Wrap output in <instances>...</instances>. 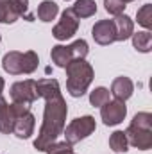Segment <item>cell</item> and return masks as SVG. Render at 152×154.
<instances>
[{
  "mask_svg": "<svg viewBox=\"0 0 152 154\" xmlns=\"http://www.w3.org/2000/svg\"><path fill=\"white\" fill-rule=\"evenodd\" d=\"M36 91L38 97L45 99V109H43V124L39 127L38 138L34 140V149L45 152L65 131L68 104L61 95L57 79L43 77L36 81Z\"/></svg>",
  "mask_w": 152,
  "mask_h": 154,
  "instance_id": "1",
  "label": "cell"
},
{
  "mask_svg": "<svg viewBox=\"0 0 152 154\" xmlns=\"http://www.w3.org/2000/svg\"><path fill=\"white\" fill-rule=\"evenodd\" d=\"M66 90L72 97H82L93 77H95V72H93V66L86 61V59H72L68 65H66Z\"/></svg>",
  "mask_w": 152,
  "mask_h": 154,
  "instance_id": "2",
  "label": "cell"
},
{
  "mask_svg": "<svg viewBox=\"0 0 152 154\" xmlns=\"http://www.w3.org/2000/svg\"><path fill=\"white\" fill-rule=\"evenodd\" d=\"M127 136L129 145L140 149V151H149L152 147V115L149 111L136 113L131 120L127 131H123Z\"/></svg>",
  "mask_w": 152,
  "mask_h": 154,
  "instance_id": "3",
  "label": "cell"
},
{
  "mask_svg": "<svg viewBox=\"0 0 152 154\" xmlns=\"http://www.w3.org/2000/svg\"><path fill=\"white\" fill-rule=\"evenodd\" d=\"M39 66V57L34 50H27V52H18V50H11L7 54H4L2 57V68L9 74V75H29L34 74Z\"/></svg>",
  "mask_w": 152,
  "mask_h": 154,
  "instance_id": "4",
  "label": "cell"
},
{
  "mask_svg": "<svg viewBox=\"0 0 152 154\" xmlns=\"http://www.w3.org/2000/svg\"><path fill=\"white\" fill-rule=\"evenodd\" d=\"M95 129H97V122H95V118L91 115L77 116V118H74V120L65 127V131H63L65 142L75 145L81 140H84V138H88L90 134H93Z\"/></svg>",
  "mask_w": 152,
  "mask_h": 154,
  "instance_id": "5",
  "label": "cell"
},
{
  "mask_svg": "<svg viewBox=\"0 0 152 154\" xmlns=\"http://www.w3.org/2000/svg\"><path fill=\"white\" fill-rule=\"evenodd\" d=\"M77 31H79V18L72 11V7H68L61 13V20L52 29V36L57 41H66V39L74 38L77 34Z\"/></svg>",
  "mask_w": 152,
  "mask_h": 154,
  "instance_id": "6",
  "label": "cell"
},
{
  "mask_svg": "<svg viewBox=\"0 0 152 154\" xmlns=\"http://www.w3.org/2000/svg\"><path fill=\"white\" fill-rule=\"evenodd\" d=\"M11 100L18 102V104H32L38 99V91H36V81L32 79H25V81H18L11 86Z\"/></svg>",
  "mask_w": 152,
  "mask_h": 154,
  "instance_id": "7",
  "label": "cell"
},
{
  "mask_svg": "<svg viewBox=\"0 0 152 154\" xmlns=\"http://www.w3.org/2000/svg\"><path fill=\"white\" fill-rule=\"evenodd\" d=\"M127 115V106L122 100H109L100 108V118L104 122V125H118L120 122H123V118Z\"/></svg>",
  "mask_w": 152,
  "mask_h": 154,
  "instance_id": "8",
  "label": "cell"
},
{
  "mask_svg": "<svg viewBox=\"0 0 152 154\" xmlns=\"http://www.w3.org/2000/svg\"><path fill=\"white\" fill-rule=\"evenodd\" d=\"M91 36L95 39V43L106 47L116 41V32H114V25L111 20H99L93 29H91Z\"/></svg>",
  "mask_w": 152,
  "mask_h": 154,
  "instance_id": "9",
  "label": "cell"
},
{
  "mask_svg": "<svg viewBox=\"0 0 152 154\" xmlns=\"http://www.w3.org/2000/svg\"><path fill=\"white\" fill-rule=\"evenodd\" d=\"M109 93L113 95L116 100L125 102V100L131 99L132 93H134V82H132L129 77H125V75L116 77L113 82H111V91H109Z\"/></svg>",
  "mask_w": 152,
  "mask_h": 154,
  "instance_id": "10",
  "label": "cell"
},
{
  "mask_svg": "<svg viewBox=\"0 0 152 154\" xmlns=\"http://www.w3.org/2000/svg\"><path fill=\"white\" fill-rule=\"evenodd\" d=\"M34 127H36V118H34V115L29 111V113H25V115H22V116H16L13 133H14L20 140H27V138H31V134L34 133Z\"/></svg>",
  "mask_w": 152,
  "mask_h": 154,
  "instance_id": "11",
  "label": "cell"
},
{
  "mask_svg": "<svg viewBox=\"0 0 152 154\" xmlns=\"http://www.w3.org/2000/svg\"><path fill=\"white\" fill-rule=\"evenodd\" d=\"M113 25H114V32H116V41H125L132 36L134 32V22L131 16H127L125 13L122 14H116L113 20Z\"/></svg>",
  "mask_w": 152,
  "mask_h": 154,
  "instance_id": "12",
  "label": "cell"
},
{
  "mask_svg": "<svg viewBox=\"0 0 152 154\" xmlns=\"http://www.w3.org/2000/svg\"><path fill=\"white\" fill-rule=\"evenodd\" d=\"M14 120H16V116L13 113L11 104L0 95V133L2 134H11L13 127H14Z\"/></svg>",
  "mask_w": 152,
  "mask_h": 154,
  "instance_id": "13",
  "label": "cell"
},
{
  "mask_svg": "<svg viewBox=\"0 0 152 154\" xmlns=\"http://www.w3.org/2000/svg\"><path fill=\"white\" fill-rule=\"evenodd\" d=\"M50 57H52L54 65L59 66V68H66V65L74 59L72 54H70L68 45H54L52 50H50Z\"/></svg>",
  "mask_w": 152,
  "mask_h": 154,
  "instance_id": "14",
  "label": "cell"
},
{
  "mask_svg": "<svg viewBox=\"0 0 152 154\" xmlns=\"http://www.w3.org/2000/svg\"><path fill=\"white\" fill-rule=\"evenodd\" d=\"M36 14H38V18L41 20V22L48 23V22L56 20V16L59 14V5H57L54 0H43V2L38 5Z\"/></svg>",
  "mask_w": 152,
  "mask_h": 154,
  "instance_id": "15",
  "label": "cell"
},
{
  "mask_svg": "<svg viewBox=\"0 0 152 154\" xmlns=\"http://www.w3.org/2000/svg\"><path fill=\"white\" fill-rule=\"evenodd\" d=\"M132 47L141 52V54H147L152 50V34L150 31H140V32H132Z\"/></svg>",
  "mask_w": 152,
  "mask_h": 154,
  "instance_id": "16",
  "label": "cell"
},
{
  "mask_svg": "<svg viewBox=\"0 0 152 154\" xmlns=\"http://www.w3.org/2000/svg\"><path fill=\"white\" fill-rule=\"evenodd\" d=\"M72 11L75 13V16L81 18H91L97 13V2L95 0H77L72 7Z\"/></svg>",
  "mask_w": 152,
  "mask_h": 154,
  "instance_id": "17",
  "label": "cell"
},
{
  "mask_svg": "<svg viewBox=\"0 0 152 154\" xmlns=\"http://www.w3.org/2000/svg\"><path fill=\"white\" fill-rule=\"evenodd\" d=\"M109 147L113 152H127L129 151V142L123 131H114L109 136Z\"/></svg>",
  "mask_w": 152,
  "mask_h": 154,
  "instance_id": "18",
  "label": "cell"
},
{
  "mask_svg": "<svg viewBox=\"0 0 152 154\" xmlns=\"http://www.w3.org/2000/svg\"><path fill=\"white\" fill-rule=\"evenodd\" d=\"M18 20V14L14 13L13 5H11V0H0V23H14Z\"/></svg>",
  "mask_w": 152,
  "mask_h": 154,
  "instance_id": "19",
  "label": "cell"
},
{
  "mask_svg": "<svg viewBox=\"0 0 152 154\" xmlns=\"http://www.w3.org/2000/svg\"><path fill=\"white\" fill-rule=\"evenodd\" d=\"M106 102H109V90L108 88L99 86L90 93V104L93 108H102Z\"/></svg>",
  "mask_w": 152,
  "mask_h": 154,
  "instance_id": "20",
  "label": "cell"
},
{
  "mask_svg": "<svg viewBox=\"0 0 152 154\" xmlns=\"http://www.w3.org/2000/svg\"><path fill=\"white\" fill-rule=\"evenodd\" d=\"M11 5H13L14 13L18 14V18H23L27 22H34V14L29 9V0H11Z\"/></svg>",
  "mask_w": 152,
  "mask_h": 154,
  "instance_id": "21",
  "label": "cell"
},
{
  "mask_svg": "<svg viewBox=\"0 0 152 154\" xmlns=\"http://www.w3.org/2000/svg\"><path fill=\"white\" fill-rule=\"evenodd\" d=\"M136 20L141 27H145V31L152 29V4H145L138 9L136 13Z\"/></svg>",
  "mask_w": 152,
  "mask_h": 154,
  "instance_id": "22",
  "label": "cell"
},
{
  "mask_svg": "<svg viewBox=\"0 0 152 154\" xmlns=\"http://www.w3.org/2000/svg\"><path fill=\"white\" fill-rule=\"evenodd\" d=\"M68 48H70V54H72L74 59H86V56H88V52H90L88 41L82 39V38L75 39L72 45H68Z\"/></svg>",
  "mask_w": 152,
  "mask_h": 154,
  "instance_id": "23",
  "label": "cell"
},
{
  "mask_svg": "<svg viewBox=\"0 0 152 154\" xmlns=\"http://www.w3.org/2000/svg\"><path fill=\"white\" fill-rule=\"evenodd\" d=\"M47 154H75L74 152V145L68 142H54L47 151Z\"/></svg>",
  "mask_w": 152,
  "mask_h": 154,
  "instance_id": "24",
  "label": "cell"
},
{
  "mask_svg": "<svg viewBox=\"0 0 152 154\" xmlns=\"http://www.w3.org/2000/svg\"><path fill=\"white\" fill-rule=\"evenodd\" d=\"M104 7H106V11L109 14L116 16V14H122L125 11L127 4H123L122 0H104Z\"/></svg>",
  "mask_w": 152,
  "mask_h": 154,
  "instance_id": "25",
  "label": "cell"
},
{
  "mask_svg": "<svg viewBox=\"0 0 152 154\" xmlns=\"http://www.w3.org/2000/svg\"><path fill=\"white\" fill-rule=\"evenodd\" d=\"M4 86H5V81H4V77H0V95L4 91Z\"/></svg>",
  "mask_w": 152,
  "mask_h": 154,
  "instance_id": "26",
  "label": "cell"
},
{
  "mask_svg": "<svg viewBox=\"0 0 152 154\" xmlns=\"http://www.w3.org/2000/svg\"><path fill=\"white\" fill-rule=\"evenodd\" d=\"M123 4H129V2H134V0H122Z\"/></svg>",
  "mask_w": 152,
  "mask_h": 154,
  "instance_id": "27",
  "label": "cell"
},
{
  "mask_svg": "<svg viewBox=\"0 0 152 154\" xmlns=\"http://www.w3.org/2000/svg\"><path fill=\"white\" fill-rule=\"evenodd\" d=\"M0 41H2V34H0Z\"/></svg>",
  "mask_w": 152,
  "mask_h": 154,
  "instance_id": "28",
  "label": "cell"
},
{
  "mask_svg": "<svg viewBox=\"0 0 152 154\" xmlns=\"http://www.w3.org/2000/svg\"><path fill=\"white\" fill-rule=\"evenodd\" d=\"M66 2H70V0H66Z\"/></svg>",
  "mask_w": 152,
  "mask_h": 154,
  "instance_id": "29",
  "label": "cell"
}]
</instances>
